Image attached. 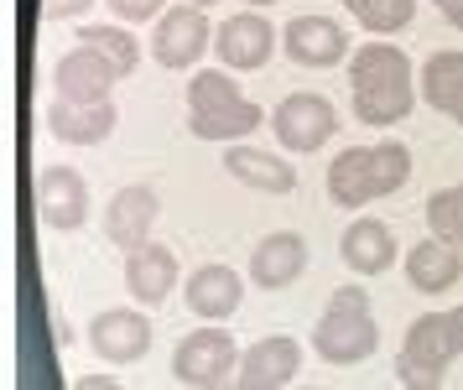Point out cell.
<instances>
[{"label":"cell","mask_w":463,"mask_h":390,"mask_svg":"<svg viewBox=\"0 0 463 390\" xmlns=\"http://www.w3.org/2000/svg\"><path fill=\"white\" fill-rule=\"evenodd\" d=\"M421 100L427 109L463 120V52H432L421 62Z\"/></svg>","instance_id":"cell-21"},{"label":"cell","mask_w":463,"mask_h":390,"mask_svg":"<svg viewBox=\"0 0 463 390\" xmlns=\"http://www.w3.org/2000/svg\"><path fill=\"white\" fill-rule=\"evenodd\" d=\"M271 130L287 151H302L307 157V151H317L338 130V109L323 94H287L271 109Z\"/></svg>","instance_id":"cell-4"},{"label":"cell","mask_w":463,"mask_h":390,"mask_svg":"<svg viewBox=\"0 0 463 390\" xmlns=\"http://www.w3.org/2000/svg\"><path fill=\"white\" fill-rule=\"evenodd\" d=\"M370 177H375V198H391V193L406 187V177H411V151L401 141L370 146Z\"/></svg>","instance_id":"cell-26"},{"label":"cell","mask_w":463,"mask_h":390,"mask_svg":"<svg viewBox=\"0 0 463 390\" xmlns=\"http://www.w3.org/2000/svg\"><path fill=\"white\" fill-rule=\"evenodd\" d=\"M458 276H463V250L458 245H448V240H417L411 245V255H406V281L417 291H453L458 287Z\"/></svg>","instance_id":"cell-16"},{"label":"cell","mask_w":463,"mask_h":390,"mask_svg":"<svg viewBox=\"0 0 463 390\" xmlns=\"http://www.w3.org/2000/svg\"><path fill=\"white\" fill-rule=\"evenodd\" d=\"M245 94H240V83L230 79V73H219V68H209V73H198V79L188 83V115H213V109H230V104H240Z\"/></svg>","instance_id":"cell-27"},{"label":"cell","mask_w":463,"mask_h":390,"mask_svg":"<svg viewBox=\"0 0 463 390\" xmlns=\"http://www.w3.org/2000/svg\"><path fill=\"white\" fill-rule=\"evenodd\" d=\"M209 16L203 5H177V11H162L156 21V37H151V58L162 68H193V62L209 52Z\"/></svg>","instance_id":"cell-5"},{"label":"cell","mask_w":463,"mask_h":390,"mask_svg":"<svg viewBox=\"0 0 463 390\" xmlns=\"http://www.w3.org/2000/svg\"><path fill=\"white\" fill-rule=\"evenodd\" d=\"M188 5H203V11H209V5H213V0H188Z\"/></svg>","instance_id":"cell-36"},{"label":"cell","mask_w":463,"mask_h":390,"mask_svg":"<svg viewBox=\"0 0 463 390\" xmlns=\"http://www.w3.org/2000/svg\"><path fill=\"white\" fill-rule=\"evenodd\" d=\"M338 255H344V266L354 276H380V271L396 266V234L380 219H354L344 229V240H338Z\"/></svg>","instance_id":"cell-14"},{"label":"cell","mask_w":463,"mask_h":390,"mask_svg":"<svg viewBox=\"0 0 463 390\" xmlns=\"http://www.w3.org/2000/svg\"><path fill=\"white\" fill-rule=\"evenodd\" d=\"M302 271H307V240L292 234V229H276V234H266V240L250 250V281L260 291L292 287Z\"/></svg>","instance_id":"cell-13"},{"label":"cell","mask_w":463,"mask_h":390,"mask_svg":"<svg viewBox=\"0 0 463 390\" xmlns=\"http://www.w3.org/2000/svg\"><path fill=\"white\" fill-rule=\"evenodd\" d=\"M297 375H302V344L287 338V333H271V338H260V344H250L240 354L234 380L245 390H281L292 385Z\"/></svg>","instance_id":"cell-7"},{"label":"cell","mask_w":463,"mask_h":390,"mask_svg":"<svg viewBox=\"0 0 463 390\" xmlns=\"http://www.w3.org/2000/svg\"><path fill=\"white\" fill-rule=\"evenodd\" d=\"M89 349L99 354L105 365H136L151 349V323L130 308H109L89 323Z\"/></svg>","instance_id":"cell-9"},{"label":"cell","mask_w":463,"mask_h":390,"mask_svg":"<svg viewBox=\"0 0 463 390\" xmlns=\"http://www.w3.org/2000/svg\"><path fill=\"white\" fill-rule=\"evenodd\" d=\"M79 42H84V47H94L99 58L115 62V73H120V79H126V73H136V62H141L136 37H130V32H120V26H84V32H79Z\"/></svg>","instance_id":"cell-25"},{"label":"cell","mask_w":463,"mask_h":390,"mask_svg":"<svg viewBox=\"0 0 463 390\" xmlns=\"http://www.w3.org/2000/svg\"><path fill=\"white\" fill-rule=\"evenodd\" d=\"M120 83V73H115V62L99 58L94 47H73V52H63L58 58V68H52V89H58V100H73V104H99L109 100V89Z\"/></svg>","instance_id":"cell-8"},{"label":"cell","mask_w":463,"mask_h":390,"mask_svg":"<svg viewBox=\"0 0 463 390\" xmlns=\"http://www.w3.org/2000/svg\"><path fill=\"white\" fill-rule=\"evenodd\" d=\"M234 370H240V349H234L230 333H219V328H198L172 349L177 385H224Z\"/></svg>","instance_id":"cell-3"},{"label":"cell","mask_w":463,"mask_h":390,"mask_svg":"<svg viewBox=\"0 0 463 390\" xmlns=\"http://www.w3.org/2000/svg\"><path fill=\"white\" fill-rule=\"evenodd\" d=\"M126 287H130V297L146 302V308L167 302V291L177 287V255H172L167 245H156V240H146L141 250H130L126 255Z\"/></svg>","instance_id":"cell-15"},{"label":"cell","mask_w":463,"mask_h":390,"mask_svg":"<svg viewBox=\"0 0 463 390\" xmlns=\"http://www.w3.org/2000/svg\"><path fill=\"white\" fill-rule=\"evenodd\" d=\"M364 32L375 37H391V32H406L411 16H417V0H364V11H354Z\"/></svg>","instance_id":"cell-29"},{"label":"cell","mask_w":463,"mask_h":390,"mask_svg":"<svg viewBox=\"0 0 463 390\" xmlns=\"http://www.w3.org/2000/svg\"><path fill=\"white\" fill-rule=\"evenodd\" d=\"M458 359V344H453V323L448 312H421L417 323L406 328V344H401L396 375L401 385H442V370Z\"/></svg>","instance_id":"cell-2"},{"label":"cell","mask_w":463,"mask_h":390,"mask_svg":"<svg viewBox=\"0 0 463 390\" xmlns=\"http://www.w3.org/2000/svg\"><path fill=\"white\" fill-rule=\"evenodd\" d=\"M240 297H245V281H240V271H230V266H198L188 276V308L198 312V318H209V323L230 318V312L240 308Z\"/></svg>","instance_id":"cell-19"},{"label":"cell","mask_w":463,"mask_h":390,"mask_svg":"<svg viewBox=\"0 0 463 390\" xmlns=\"http://www.w3.org/2000/svg\"><path fill=\"white\" fill-rule=\"evenodd\" d=\"M281 42H287V58H292L297 68H334V62L349 58V37H344V26H338L334 16L287 21Z\"/></svg>","instance_id":"cell-11"},{"label":"cell","mask_w":463,"mask_h":390,"mask_svg":"<svg viewBox=\"0 0 463 390\" xmlns=\"http://www.w3.org/2000/svg\"><path fill=\"white\" fill-rule=\"evenodd\" d=\"M349 83L354 89H380V83H411V58L396 42H364L349 52Z\"/></svg>","instance_id":"cell-20"},{"label":"cell","mask_w":463,"mask_h":390,"mask_svg":"<svg viewBox=\"0 0 463 390\" xmlns=\"http://www.w3.org/2000/svg\"><path fill=\"white\" fill-rule=\"evenodd\" d=\"M219 62L234 68V73H250V68H266L276 52V26L260 11H240V16H224L219 21Z\"/></svg>","instance_id":"cell-6"},{"label":"cell","mask_w":463,"mask_h":390,"mask_svg":"<svg viewBox=\"0 0 463 390\" xmlns=\"http://www.w3.org/2000/svg\"><path fill=\"white\" fill-rule=\"evenodd\" d=\"M162 5L167 0H109V11L120 21H151V16H162Z\"/></svg>","instance_id":"cell-30"},{"label":"cell","mask_w":463,"mask_h":390,"mask_svg":"<svg viewBox=\"0 0 463 390\" xmlns=\"http://www.w3.org/2000/svg\"><path fill=\"white\" fill-rule=\"evenodd\" d=\"M115 104L99 100V104H73V100H58L52 109H47V130L58 136V141L68 146H99L115 130Z\"/></svg>","instance_id":"cell-17"},{"label":"cell","mask_w":463,"mask_h":390,"mask_svg":"<svg viewBox=\"0 0 463 390\" xmlns=\"http://www.w3.org/2000/svg\"><path fill=\"white\" fill-rule=\"evenodd\" d=\"M438 5H442V16H448V21L463 32V0H438Z\"/></svg>","instance_id":"cell-32"},{"label":"cell","mask_w":463,"mask_h":390,"mask_svg":"<svg viewBox=\"0 0 463 390\" xmlns=\"http://www.w3.org/2000/svg\"><path fill=\"white\" fill-rule=\"evenodd\" d=\"M156 214H162V204H156V193L151 187H120L115 198H109L105 208V234L109 245H120L130 255V250H141L151 240V229H156Z\"/></svg>","instance_id":"cell-12"},{"label":"cell","mask_w":463,"mask_h":390,"mask_svg":"<svg viewBox=\"0 0 463 390\" xmlns=\"http://www.w3.org/2000/svg\"><path fill=\"white\" fill-rule=\"evenodd\" d=\"M328 198L338 208H364L375 204V177H370V146H349L338 151L328 166Z\"/></svg>","instance_id":"cell-22"},{"label":"cell","mask_w":463,"mask_h":390,"mask_svg":"<svg viewBox=\"0 0 463 390\" xmlns=\"http://www.w3.org/2000/svg\"><path fill=\"white\" fill-rule=\"evenodd\" d=\"M344 5H349V11H364V0H344Z\"/></svg>","instance_id":"cell-34"},{"label":"cell","mask_w":463,"mask_h":390,"mask_svg":"<svg viewBox=\"0 0 463 390\" xmlns=\"http://www.w3.org/2000/svg\"><path fill=\"white\" fill-rule=\"evenodd\" d=\"M448 323H453V344H458V354H463V308L448 312Z\"/></svg>","instance_id":"cell-33"},{"label":"cell","mask_w":463,"mask_h":390,"mask_svg":"<svg viewBox=\"0 0 463 390\" xmlns=\"http://www.w3.org/2000/svg\"><path fill=\"white\" fill-rule=\"evenodd\" d=\"M417 89L411 83H380V89H354V120L359 125H396L411 115Z\"/></svg>","instance_id":"cell-23"},{"label":"cell","mask_w":463,"mask_h":390,"mask_svg":"<svg viewBox=\"0 0 463 390\" xmlns=\"http://www.w3.org/2000/svg\"><path fill=\"white\" fill-rule=\"evenodd\" d=\"M313 349L328 365H359V359H370L380 349V328H375V318H370V297L359 287H338L328 297V312L317 318V328H313Z\"/></svg>","instance_id":"cell-1"},{"label":"cell","mask_w":463,"mask_h":390,"mask_svg":"<svg viewBox=\"0 0 463 390\" xmlns=\"http://www.w3.org/2000/svg\"><path fill=\"white\" fill-rule=\"evenodd\" d=\"M84 5H94V0H43V11H47L52 21H68V16H79Z\"/></svg>","instance_id":"cell-31"},{"label":"cell","mask_w":463,"mask_h":390,"mask_svg":"<svg viewBox=\"0 0 463 390\" xmlns=\"http://www.w3.org/2000/svg\"><path fill=\"white\" fill-rule=\"evenodd\" d=\"M245 5H260V11H266V5H276V0H245Z\"/></svg>","instance_id":"cell-35"},{"label":"cell","mask_w":463,"mask_h":390,"mask_svg":"<svg viewBox=\"0 0 463 390\" xmlns=\"http://www.w3.org/2000/svg\"><path fill=\"white\" fill-rule=\"evenodd\" d=\"M224 172H230L234 183L255 187V193H271V198H287L297 187V166H287L281 157H266L255 146H234V141L224 151Z\"/></svg>","instance_id":"cell-18"},{"label":"cell","mask_w":463,"mask_h":390,"mask_svg":"<svg viewBox=\"0 0 463 390\" xmlns=\"http://www.w3.org/2000/svg\"><path fill=\"white\" fill-rule=\"evenodd\" d=\"M32 198H37L43 224H52V229H79L89 219V187L73 166H47V172H37Z\"/></svg>","instance_id":"cell-10"},{"label":"cell","mask_w":463,"mask_h":390,"mask_svg":"<svg viewBox=\"0 0 463 390\" xmlns=\"http://www.w3.org/2000/svg\"><path fill=\"white\" fill-rule=\"evenodd\" d=\"M458 125H463V120H458Z\"/></svg>","instance_id":"cell-37"},{"label":"cell","mask_w":463,"mask_h":390,"mask_svg":"<svg viewBox=\"0 0 463 390\" xmlns=\"http://www.w3.org/2000/svg\"><path fill=\"white\" fill-rule=\"evenodd\" d=\"M427 229L438 240H448V245H463V183L427 198Z\"/></svg>","instance_id":"cell-28"},{"label":"cell","mask_w":463,"mask_h":390,"mask_svg":"<svg viewBox=\"0 0 463 390\" xmlns=\"http://www.w3.org/2000/svg\"><path fill=\"white\" fill-rule=\"evenodd\" d=\"M188 130L198 141H240V136L260 130V104L240 100L230 109H213V115H188Z\"/></svg>","instance_id":"cell-24"}]
</instances>
